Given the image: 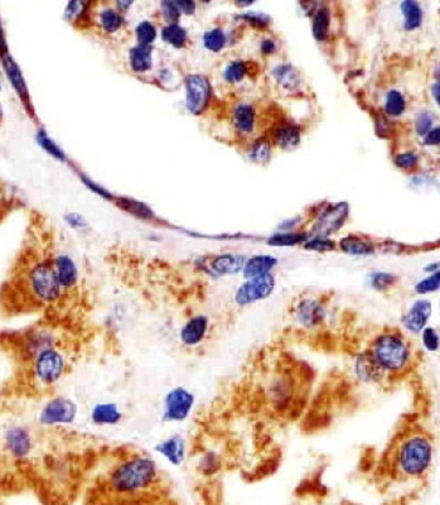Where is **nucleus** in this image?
<instances>
[{
  "mask_svg": "<svg viewBox=\"0 0 440 505\" xmlns=\"http://www.w3.org/2000/svg\"><path fill=\"white\" fill-rule=\"evenodd\" d=\"M158 479L155 461L147 455H134L112 468L107 485L115 493L133 495L152 487Z\"/></svg>",
  "mask_w": 440,
  "mask_h": 505,
  "instance_id": "nucleus-1",
  "label": "nucleus"
},
{
  "mask_svg": "<svg viewBox=\"0 0 440 505\" xmlns=\"http://www.w3.org/2000/svg\"><path fill=\"white\" fill-rule=\"evenodd\" d=\"M370 353L385 373L399 374L405 371L412 360V347L399 331H385L376 336Z\"/></svg>",
  "mask_w": 440,
  "mask_h": 505,
  "instance_id": "nucleus-2",
  "label": "nucleus"
},
{
  "mask_svg": "<svg viewBox=\"0 0 440 505\" xmlns=\"http://www.w3.org/2000/svg\"><path fill=\"white\" fill-rule=\"evenodd\" d=\"M24 286L30 298L38 305H54L64 296L53 265V258L35 260L25 272Z\"/></svg>",
  "mask_w": 440,
  "mask_h": 505,
  "instance_id": "nucleus-3",
  "label": "nucleus"
},
{
  "mask_svg": "<svg viewBox=\"0 0 440 505\" xmlns=\"http://www.w3.org/2000/svg\"><path fill=\"white\" fill-rule=\"evenodd\" d=\"M433 461V443L428 437L415 434L404 439L398 450L396 463L404 475L417 477L427 472Z\"/></svg>",
  "mask_w": 440,
  "mask_h": 505,
  "instance_id": "nucleus-4",
  "label": "nucleus"
},
{
  "mask_svg": "<svg viewBox=\"0 0 440 505\" xmlns=\"http://www.w3.org/2000/svg\"><path fill=\"white\" fill-rule=\"evenodd\" d=\"M30 381L40 389L56 387L67 371V356L59 347H49L28 365Z\"/></svg>",
  "mask_w": 440,
  "mask_h": 505,
  "instance_id": "nucleus-5",
  "label": "nucleus"
},
{
  "mask_svg": "<svg viewBox=\"0 0 440 505\" xmlns=\"http://www.w3.org/2000/svg\"><path fill=\"white\" fill-rule=\"evenodd\" d=\"M54 347H59V336L52 330L41 326L14 336L12 349L19 361L30 365L37 355Z\"/></svg>",
  "mask_w": 440,
  "mask_h": 505,
  "instance_id": "nucleus-6",
  "label": "nucleus"
},
{
  "mask_svg": "<svg viewBox=\"0 0 440 505\" xmlns=\"http://www.w3.org/2000/svg\"><path fill=\"white\" fill-rule=\"evenodd\" d=\"M78 405L65 395H57L48 400L38 413V422L44 427L69 426L76 421Z\"/></svg>",
  "mask_w": 440,
  "mask_h": 505,
  "instance_id": "nucleus-7",
  "label": "nucleus"
},
{
  "mask_svg": "<svg viewBox=\"0 0 440 505\" xmlns=\"http://www.w3.org/2000/svg\"><path fill=\"white\" fill-rule=\"evenodd\" d=\"M194 403L196 397L187 388H172L163 398L162 421L167 423L186 421L194 410Z\"/></svg>",
  "mask_w": 440,
  "mask_h": 505,
  "instance_id": "nucleus-8",
  "label": "nucleus"
},
{
  "mask_svg": "<svg viewBox=\"0 0 440 505\" xmlns=\"http://www.w3.org/2000/svg\"><path fill=\"white\" fill-rule=\"evenodd\" d=\"M275 289V278L273 274L246 279L237 288L235 294L236 305L249 306L258 301L266 300Z\"/></svg>",
  "mask_w": 440,
  "mask_h": 505,
  "instance_id": "nucleus-9",
  "label": "nucleus"
},
{
  "mask_svg": "<svg viewBox=\"0 0 440 505\" xmlns=\"http://www.w3.org/2000/svg\"><path fill=\"white\" fill-rule=\"evenodd\" d=\"M3 441L6 453L18 461L30 458L35 448V439L30 429L19 424L6 429Z\"/></svg>",
  "mask_w": 440,
  "mask_h": 505,
  "instance_id": "nucleus-10",
  "label": "nucleus"
},
{
  "mask_svg": "<svg viewBox=\"0 0 440 505\" xmlns=\"http://www.w3.org/2000/svg\"><path fill=\"white\" fill-rule=\"evenodd\" d=\"M187 109L194 115L205 112L211 98V83L202 75H189L186 79Z\"/></svg>",
  "mask_w": 440,
  "mask_h": 505,
  "instance_id": "nucleus-11",
  "label": "nucleus"
},
{
  "mask_svg": "<svg viewBox=\"0 0 440 505\" xmlns=\"http://www.w3.org/2000/svg\"><path fill=\"white\" fill-rule=\"evenodd\" d=\"M210 318L203 313H197L183 323L179 331V340L186 347H197L206 340L210 332Z\"/></svg>",
  "mask_w": 440,
  "mask_h": 505,
  "instance_id": "nucleus-12",
  "label": "nucleus"
},
{
  "mask_svg": "<svg viewBox=\"0 0 440 505\" xmlns=\"http://www.w3.org/2000/svg\"><path fill=\"white\" fill-rule=\"evenodd\" d=\"M432 312H433L432 302L427 298H420L415 301L408 312L404 313V316L401 318V323L406 331L417 335L428 326L429 320L432 318Z\"/></svg>",
  "mask_w": 440,
  "mask_h": 505,
  "instance_id": "nucleus-13",
  "label": "nucleus"
},
{
  "mask_svg": "<svg viewBox=\"0 0 440 505\" xmlns=\"http://www.w3.org/2000/svg\"><path fill=\"white\" fill-rule=\"evenodd\" d=\"M294 316L305 329H314L324 323L326 307L318 300L304 298L295 306Z\"/></svg>",
  "mask_w": 440,
  "mask_h": 505,
  "instance_id": "nucleus-14",
  "label": "nucleus"
},
{
  "mask_svg": "<svg viewBox=\"0 0 440 505\" xmlns=\"http://www.w3.org/2000/svg\"><path fill=\"white\" fill-rule=\"evenodd\" d=\"M347 216H348V205L347 202H340L323 214L322 218L318 220L313 231H316L317 236L327 238L329 234H333L335 231L340 229L346 221Z\"/></svg>",
  "mask_w": 440,
  "mask_h": 505,
  "instance_id": "nucleus-15",
  "label": "nucleus"
},
{
  "mask_svg": "<svg viewBox=\"0 0 440 505\" xmlns=\"http://www.w3.org/2000/svg\"><path fill=\"white\" fill-rule=\"evenodd\" d=\"M53 265H54L59 286L62 288L64 294L75 289L78 284V279H80L78 268H77L75 260L67 254H59V255L53 257Z\"/></svg>",
  "mask_w": 440,
  "mask_h": 505,
  "instance_id": "nucleus-16",
  "label": "nucleus"
},
{
  "mask_svg": "<svg viewBox=\"0 0 440 505\" xmlns=\"http://www.w3.org/2000/svg\"><path fill=\"white\" fill-rule=\"evenodd\" d=\"M123 410L115 402H99L94 405L90 412L91 422L99 427L118 426L119 423L123 421Z\"/></svg>",
  "mask_w": 440,
  "mask_h": 505,
  "instance_id": "nucleus-17",
  "label": "nucleus"
},
{
  "mask_svg": "<svg viewBox=\"0 0 440 505\" xmlns=\"http://www.w3.org/2000/svg\"><path fill=\"white\" fill-rule=\"evenodd\" d=\"M355 371L358 379L364 383H379L386 376L385 371L372 356L370 350H364L358 355L355 363Z\"/></svg>",
  "mask_w": 440,
  "mask_h": 505,
  "instance_id": "nucleus-18",
  "label": "nucleus"
},
{
  "mask_svg": "<svg viewBox=\"0 0 440 505\" xmlns=\"http://www.w3.org/2000/svg\"><path fill=\"white\" fill-rule=\"evenodd\" d=\"M0 59H1V64H3L4 70H6V76H8L9 81L12 83L13 88H16L18 96L20 98V100H22V103H23L25 108H27L28 112H33V109H32V105H30L28 88H27V85H25V81H24V77L23 75H22V72H20V69L18 67L16 61L13 59L9 52L6 53L4 56H1Z\"/></svg>",
  "mask_w": 440,
  "mask_h": 505,
  "instance_id": "nucleus-19",
  "label": "nucleus"
},
{
  "mask_svg": "<svg viewBox=\"0 0 440 505\" xmlns=\"http://www.w3.org/2000/svg\"><path fill=\"white\" fill-rule=\"evenodd\" d=\"M155 451L174 466L183 464L187 455V443L182 436H170L168 439L159 442L155 446Z\"/></svg>",
  "mask_w": 440,
  "mask_h": 505,
  "instance_id": "nucleus-20",
  "label": "nucleus"
},
{
  "mask_svg": "<svg viewBox=\"0 0 440 505\" xmlns=\"http://www.w3.org/2000/svg\"><path fill=\"white\" fill-rule=\"evenodd\" d=\"M246 259L237 254H221L208 263V272L212 276L225 277L236 274L244 268Z\"/></svg>",
  "mask_w": 440,
  "mask_h": 505,
  "instance_id": "nucleus-21",
  "label": "nucleus"
},
{
  "mask_svg": "<svg viewBox=\"0 0 440 505\" xmlns=\"http://www.w3.org/2000/svg\"><path fill=\"white\" fill-rule=\"evenodd\" d=\"M278 265V259L271 255H255L253 258L246 259L242 274L246 279H253L258 277L270 274L271 270Z\"/></svg>",
  "mask_w": 440,
  "mask_h": 505,
  "instance_id": "nucleus-22",
  "label": "nucleus"
},
{
  "mask_svg": "<svg viewBox=\"0 0 440 505\" xmlns=\"http://www.w3.org/2000/svg\"><path fill=\"white\" fill-rule=\"evenodd\" d=\"M275 143L283 149H293L299 144L300 129L295 124L283 123L274 132Z\"/></svg>",
  "mask_w": 440,
  "mask_h": 505,
  "instance_id": "nucleus-23",
  "label": "nucleus"
},
{
  "mask_svg": "<svg viewBox=\"0 0 440 505\" xmlns=\"http://www.w3.org/2000/svg\"><path fill=\"white\" fill-rule=\"evenodd\" d=\"M152 47L136 45L129 52L130 67L138 74H144L152 69Z\"/></svg>",
  "mask_w": 440,
  "mask_h": 505,
  "instance_id": "nucleus-24",
  "label": "nucleus"
},
{
  "mask_svg": "<svg viewBox=\"0 0 440 505\" xmlns=\"http://www.w3.org/2000/svg\"><path fill=\"white\" fill-rule=\"evenodd\" d=\"M234 124L236 129L241 133L244 134L251 133L255 124V110L253 106L249 104H240L236 106L234 110Z\"/></svg>",
  "mask_w": 440,
  "mask_h": 505,
  "instance_id": "nucleus-25",
  "label": "nucleus"
},
{
  "mask_svg": "<svg viewBox=\"0 0 440 505\" xmlns=\"http://www.w3.org/2000/svg\"><path fill=\"white\" fill-rule=\"evenodd\" d=\"M401 12L404 16V28L406 30H417L423 23V11L417 1H403Z\"/></svg>",
  "mask_w": 440,
  "mask_h": 505,
  "instance_id": "nucleus-26",
  "label": "nucleus"
},
{
  "mask_svg": "<svg viewBox=\"0 0 440 505\" xmlns=\"http://www.w3.org/2000/svg\"><path fill=\"white\" fill-rule=\"evenodd\" d=\"M273 76L276 83L285 90H295L299 86L300 79L293 66L282 65L273 70Z\"/></svg>",
  "mask_w": 440,
  "mask_h": 505,
  "instance_id": "nucleus-27",
  "label": "nucleus"
},
{
  "mask_svg": "<svg viewBox=\"0 0 440 505\" xmlns=\"http://www.w3.org/2000/svg\"><path fill=\"white\" fill-rule=\"evenodd\" d=\"M342 252L350 255H369L374 253V247L369 241L364 240L358 236H346L340 243Z\"/></svg>",
  "mask_w": 440,
  "mask_h": 505,
  "instance_id": "nucleus-28",
  "label": "nucleus"
},
{
  "mask_svg": "<svg viewBox=\"0 0 440 505\" xmlns=\"http://www.w3.org/2000/svg\"><path fill=\"white\" fill-rule=\"evenodd\" d=\"M99 22L101 28L105 30L106 33H115L118 32L123 25L124 19L121 13L118 9L114 8H105L99 14Z\"/></svg>",
  "mask_w": 440,
  "mask_h": 505,
  "instance_id": "nucleus-29",
  "label": "nucleus"
},
{
  "mask_svg": "<svg viewBox=\"0 0 440 505\" xmlns=\"http://www.w3.org/2000/svg\"><path fill=\"white\" fill-rule=\"evenodd\" d=\"M329 24H331V13L328 8L318 9L313 18V35L317 41H326L328 35Z\"/></svg>",
  "mask_w": 440,
  "mask_h": 505,
  "instance_id": "nucleus-30",
  "label": "nucleus"
},
{
  "mask_svg": "<svg viewBox=\"0 0 440 505\" xmlns=\"http://www.w3.org/2000/svg\"><path fill=\"white\" fill-rule=\"evenodd\" d=\"M162 38L173 47L182 48L187 43V32L178 24H168L162 30Z\"/></svg>",
  "mask_w": 440,
  "mask_h": 505,
  "instance_id": "nucleus-31",
  "label": "nucleus"
},
{
  "mask_svg": "<svg viewBox=\"0 0 440 505\" xmlns=\"http://www.w3.org/2000/svg\"><path fill=\"white\" fill-rule=\"evenodd\" d=\"M136 41L141 46H152L153 42L157 38V30L154 24L149 21H143L136 25Z\"/></svg>",
  "mask_w": 440,
  "mask_h": 505,
  "instance_id": "nucleus-32",
  "label": "nucleus"
},
{
  "mask_svg": "<svg viewBox=\"0 0 440 505\" xmlns=\"http://www.w3.org/2000/svg\"><path fill=\"white\" fill-rule=\"evenodd\" d=\"M203 43H205V47L210 50L211 52H220L226 45L225 32L221 28L207 30L203 35Z\"/></svg>",
  "mask_w": 440,
  "mask_h": 505,
  "instance_id": "nucleus-33",
  "label": "nucleus"
},
{
  "mask_svg": "<svg viewBox=\"0 0 440 505\" xmlns=\"http://www.w3.org/2000/svg\"><path fill=\"white\" fill-rule=\"evenodd\" d=\"M305 239L307 238L304 234H300V233H280V234L271 236L270 239L268 240V244L273 247H293L299 243H304Z\"/></svg>",
  "mask_w": 440,
  "mask_h": 505,
  "instance_id": "nucleus-34",
  "label": "nucleus"
},
{
  "mask_svg": "<svg viewBox=\"0 0 440 505\" xmlns=\"http://www.w3.org/2000/svg\"><path fill=\"white\" fill-rule=\"evenodd\" d=\"M406 103L404 96L398 90L388 91L386 96V112L393 117H399L405 112Z\"/></svg>",
  "mask_w": 440,
  "mask_h": 505,
  "instance_id": "nucleus-35",
  "label": "nucleus"
},
{
  "mask_svg": "<svg viewBox=\"0 0 440 505\" xmlns=\"http://www.w3.org/2000/svg\"><path fill=\"white\" fill-rule=\"evenodd\" d=\"M396 281H398L396 277L390 274V273H385V272H376L370 276L371 287L376 291H380V292H385L393 287L396 284Z\"/></svg>",
  "mask_w": 440,
  "mask_h": 505,
  "instance_id": "nucleus-36",
  "label": "nucleus"
},
{
  "mask_svg": "<svg viewBox=\"0 0 440 505\" xmlns=\"http://www.w3.org/2000/svg\"><path fill=\"white\" fill-rule=\"evenodd\" d=\"M37 141H38V144H40L46 152L49 153L52 157L59 159V161H65V154L61 151V148L46 134L44 130H40V132L37 133Z\"/></svg>",
  "mask_w": 440,
  "mask_h": 505,
  "instance_id": "nucleus-37",
  "label": "nucleus"
},
{
  "mask_svg": "<svg viewBox=\"0 0 440 505\" xmlns=\"http://www.w3.org/2000/svg\"><path fill=\"white\" fill-rule=\"evenodd\" d=\"M247 65L244 61H234L229 64L225 70V79L229 83H240L244 77L246 76Z\"/></svg>",
  "mask_w": 440,
  "mask_h": 505,
  "instance_id": "nucleus-38",
  "label": "nucleus"
},
{
  "mask_svg": "<svg viewBox=\"0 0 440 505\" xmlns=\"http://www.w3.org/2000/svg\"><path fill=\"white\" fill-rule=\"evenodd\" d=\"M420 335H422V342H423L424 349H425L427 352H429V353H436V352L439 350L440 337L438 330L434 329V327H430V326H427V327L420 332Z\"/></svg>",
  "mask_w": 440,
  "mask_h": 505,
  "instance_id": "nucleus-39",
  "label": "nucleus"
},
{
  "mask_svg": "<svg viewBox=\"0 0 440 505\" xmlns=\"http://www.w3.org/2000/svg\"><path fill=\"white\" fill-rule=\"evenodd\" d=\"M270 144L266 139H258L253 144V148L250 151V158L258 162V163H265L270 157Z\"/></svg>",
  "mask_w": 440,
  "mask_h": 505,
  "instance_id": "nucleus-40",
  "label": "nucleus"
},
{
  "mask_svg": "<svg viewBox=\"0 0 440 505\" xmlns=\"http://www.w3.org/2000/svg\"><path fill=\"white\" fill-rule=\"evenodd\" d=\"M439 272H435V273H432L430 276L424 278L420 282L417 283L415 291H417V294H433V292H436L439 289Z\"/></svg>",
  "mask_w": 440,
  "mask_h": 505,
  "instance_id": "nucleus-41",
  "label": "nucleus"
},
{
  "mask_svg": "<svg viewBox=\"0 0 440 505\" xmlns=\"http://www.w3.org/2000/svg\"><path fill=\"white\" fill-rule=\"evenodd\" d=\"M335 248V244L333 241L329 240L327 238H321V236H316L314 239H311V240L305 243V249L314 250V252H331V250H333Z\"/></svg>",
  "mask_w": 440,
  "mask_h": 505,
  "instance_id": "nucleus-42",
  "label": "nucleus"
},
{
  "mask_svg": "<svg viewBox=\"0 0 440 505\" xmlns=\"http://www.w3.org/2000/svg\"><path fill=\"white\" fill-rule=\"evenodd\" d=\"M160 9H162V16L168 24H177L181 17V13L178 11L174 1H163L160 4Z\"/></svg>",
  "mask_w": 440,
  "mask_h": 505,
  "instance_id": "nucleus-43",
  "label": "nucleus"
},
{
  "mask_svg": "<svg viewBox=\"0 0 440 505\" xmlns=\"http://www.w3.org/2000/svg\"><path fill=\"white\" fill-rule=\"evenodd\" d=\"M121 204H124V207H125L130 214H134V215L139 216V218L149 219L153 216L152 211H150L144 204H141V202L125 200V202H121Z\"/></svg>",
  "mask_w": 440,
  "mask_h": 505,
  "instance_id": "nucleus-44",
  "label": "nucleus"
},
{
  "mask_svg": "<svg viewBox=\"0 0 440 505\" xmlns=\"http://www.w3.org/2000/svg\"><path fill=\"white\" fill-rule=\"evenodd\" d=\"M433 120H434V115L432 112H424L419 114L417 118V134L424 135V137L428 134L429 130L432 129Z\"/></svg>",
  "mask_w": 440,
  "mask_h": 505,
  "instance_id": "nucleus-45",
  "label": "nucleus"
},
{
  "mask_svg": "<svg viewBox=\"0 0 440 505\" xmlns=\"http://www.w3.org/2000/svg\"><path fill=\"white\" fill-rule=\"evenodd\" d=\"M241 18L256 28H265L270 22V18L265 16L263 13H246V14H242Z\"/></svg>",
  "mask_w": 440,
  "mask_h": 505,
  "instance_id": "nucleus-46",
  "label": "nucleus"
},
{
  "mask_svg": "<svg viewBox=\"0 0 440 505\" xmlns=\"http://www.w3.org/2000/svg\"><path fill=\"white\" fill-rule=\"evenodd\" d=\"M200 468L201 470L203 471L207 475L213 474L220 468V461H218V456L212 453H206L203 458H202V461H201Z\"/></svg>",
  "mask_w": 440,
  "mask_h": 505,
  "instance_id": "nucleus-47",
  "label": "nucleus"
},
{
  "mask_svg": "<svg viewBox=\"0 0 440 505\" xmlns=\"http://www.w3.org/2000/svg\"><path fill=\"white\" fill-rule=\"evenodd\" d=\"M395 163L403 170H412L417 165V157L415 153H401L396 158Z\"/></svg>",
  "mask_w": 440,
  "mask_h": 505,
  "instance_id": "nucleus-48",
  "label": "nucleus"
},
{
  "mask_svg": "<svg viewBox=\"0 0 440 505\" xmlns=\"http://www.w3.org/2000/svg\"><path fill=\"white\" fill-rule=\"evenodd\" d=\"M66 221H67V224L71 225L72 228H75V229H81V228H85V226L88 225L86 220H85L81 215H78V214H69V215L66 216Z\"/></svg>",
  "mask_w": 440,
  "mask_h": 505,
  "instance_id": "nucleus-49",
  "label": "nucleus"
},
{
  "mask_svg": "<svg viewBox=\"0 0 440 505\" xmlns=\"http://www.w3.org/2000/svg\"><path fill=\"white\" fill-rule=\"evenodd\" d=\"M177 8L181 14H194L196 11V3L189 1V0H183V1H174Z\"/></svg>",
  "mask_w": 440,
  "mask_h": 505,
  "instance_id": "nucleus-50",
  "label": "nucleus"
},
{
  "mask_svg": "<svg viewBox=\"0 0 440 505\" xmlns=\"http://www.w3.org/2000/svg\"><path fill=\"white\" fill-rule=\"evenodd\" d=\"M439 128L429 130L428 134L425 135V138H424V144H427V146H436V144H439Z\"/></svg>",
  "mask_w": 440,
  "mask_h": 505,
  "instance_id": "nucleus-51",
  "label": "nucleus"
},
{
  "mask_svg": "<svg viewBox=\"0 0 440 505\" xmlns=\"http://www.w3.org/2000/svg\"><path fill=\"white\" fill-rule=\"evenodd\" d=\"M275 51V42L271 41V40H264V41L261 42V52L265 53V54H270V53H274Z\"/></svg>",
  "mask_w": 440,
  "mask_h": 505,
  "instance_id": "nucleus-52",
  "label": "nucleus"
},
{
  "mask_svg": "<svg viewBox=\"0 0 440 505\" xmlns=\"http://www.w3.org/2000/svg\"><path fill=\"white\" fill-rule=\"evenodd\" d=\"M6 53H8V46H6V33H4V30H3V25H1V22H0V57L4 56Z\"/></svg>",
  "mask_w": 440,
  "mask_h": 505,
  "instance_id": "nucleus-53",
  "label": "nucleus"
},
{
  "mask_svg": "<svg viewBox=\"0 0 440 505\" xmlns=\"http://www.w3.org/2000/svg\"><path fill=\"white\" fill-rule=\"evenodd\" d=\"M432 91H433V96H434L435 101L436 104H439V83H434L433 88H432Z\"/></svg>",
  "mask_w": 440,
  "mask_h": 505,
  "instance_id": "nucleus-54",
  "label": "nucleus"
},
{
  "mask_svg": "<svg viewBox=\"0 0 440 505\" xmlns=\"http://www.w3.org/2000/svg\"><path fill=\"white\" fill-rule=\"evenodd\" d=\"M1 118H3V112H1V108H0V122H1Z\"/></svg>",
  "mask_w": 440,
  "mask_h": 505,
  "instance_id": "nucleus-55",
  "label": "nucleus"
}]
</instances>
